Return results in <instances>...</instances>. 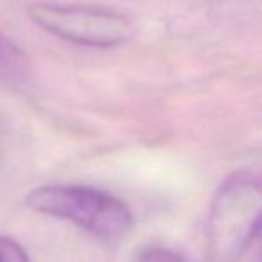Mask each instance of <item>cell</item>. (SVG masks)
<instances>
[{"instance_id": "cell-6", "label": "cell", "mask_w": 262, "mask_h": 262, "mask_svg": "<svg viewBox=\"0 0 262 262\" xmlns=\"http://www.w3.org/2000/svg\"><path fill=\"white\" fill-rule=\"evenodd\" d=\"M0 262H29V255L20 243L0 237Z\"/></svg>"}, {"instance_id": "cell-4", "label": "cell", "mask_w": 262, "mask_h": 262, "mask_svg": "<svg viewBox=\"0 0 262 262\" xmlns=\"http://www.w3.org/2000/svg\"><path fill=\"white\" fill-rule=\"evenodd\" d=\"M25 62L21 50L0 32V70H18Z\"/></svg>"}, {"instance_id": "cell-7", "label": "cell", "mask_w": 262, "mask_h": 262, "mask_svg": "<svg viewBox=\"0 0 262 262\" xmlns=\"http://www.w3.org/2000/svg\"><path fill=\"white\" fill-rule=\"evenodd\" d=\"M250 250H252V257H253L252 262H262V227L259 234H257L255 241H253V245L250 246Z\"/></svg>"}, {"instance_id": "cell-3", "label": "cell", "mask_w": 262, "mask_h": 262, "mask_svg": "<svg viewBox=\"0 0 262 262\" xmlns=\"http://www.w3.org/2000/svg\"><path fill=\"white\" fill-rule=\"evenodd\" d=\"M29 16L55 38L90 49H114L134 34L130 18L100 7L34 2L29 6Z\"/></svg>"}, {"instance_id": "cell-2", "label": "cell", "mask_w": 262, "mask_h": 262, "mask_svg": "<svg viewBox=\"0 0 262 262\" xmlns=\"http://www.w3.org/2000/svg\"><path fill=\"white\" fill-rule=\"evenodd\" d=\"M32 210L70 221L105 241H116L132 228V212L107 191L75 184L36 187L25 198Z\"/></svg>"}, {"instance_id": "cell-1", "label": "cell", "mask_w": 262, "mask_h": 262, "mask_svg": "<svg viewBox=\"0 0 262 262\" xmlns=\"http://www.w3.org/2000/svg\"><path fill=\"white\" fill-rule=\"evenodd\" d=\"M262 227V171L239 169L225 179L210 202L207 253L210 262H235Z\"/></svg>"}, {"instance_id": "cell-5", "label": "cell", "mask_w": 262, "mask_h": 262, "mask_svg": "<svg viewBox=\"0 0 262 262\" xmlns=\"http://www.w3.org/2000/svg\"><path fill=\"white\" fill-rule=\"evenodd\" d=\"M136 262H187L177 250L168 246H150L139 253Z\"/></svg>"}]
</instances>
